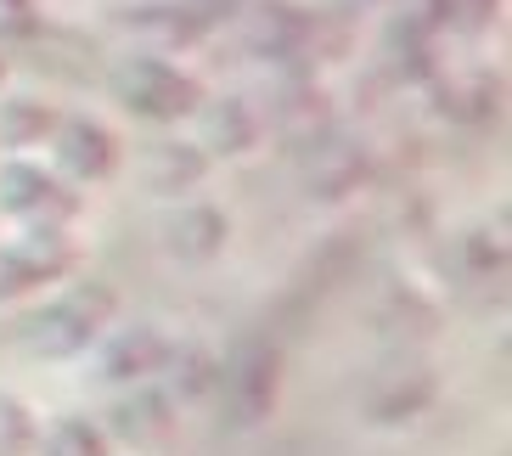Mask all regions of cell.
<instances>
[{
	"label": "cell",
	"mask_w": 512,
	"mask_h": 456,
	"mask_svg": "<svg viewBox=\"0 0 512 456\" xmlns=\"http://www.w3.org/2000/svg\"><path fill=\"white\" fill-rule=\"evenodd\" d=\"M164 378H169V400H175V406H181V400H197V395H214V355L181 350V344H175Z\"/></svg>",
	"instance_id": "obj_20"
},
{
	"label": "cell",
	"mask_w": 512,
	"mask_h": 456,
	"mask_svg": "<svg viewBox=\"0 0 512 456\" xmlns=\"http://www.w3.org/2000/svg\"><path fill=\"white\" fill-rule=\"evenodd\" d=\"M181 6L192 12L197 29L209 34V29H220V23H237V12L248 6V0H181Z\"/></svg>",
	"instance_id": "obj_23"
},
{
	"label": "cell",
	"mask_w": 512,
	"mask_h": 456,
	"mask_svg": "<svg viewBox=\"0 0 512 456\" xmlns=\"http://www.w3.org/2000/svg\"><path fill=\"white\" fill-rule=\"evenodd\" d=\"M34 440H40L34 406L12 389H0V456H34Z\"/></svg>",
	"instance_id": "obj_21"
},
{
	"label": "cell",
	"mask_w": 512,
	"mask_h": 456,
	"mask_svg": "<svg viewBox=\"0 0 512 456\" xmlns=\"http://www.w3.org/2000/svg\"><path fill=\"white\" fill-rule=\"evenodd\" d=\"M34 456H113V440L102 434V423H96V417L68 411V417H51V423L40 428Z\"/></svg>",
	"instance_id": "obj_18"
},
{
	"label": "cell",
	"mask_w": 512,
	"mask_h": 456,
	"mask_svg": "<svg viewBox=\"0 0 512 456\" xmlns=\"http://www.w3.org/2000/svg\"><path fill=\"white\" fill-rule=\"evenodd\" d=\"M0 85H6V57H0Z\"/></svg>",
	"instance_id": "obj_25"
},
{
	"label": "cell",
	"mask_w": 512,
	"mask_h": 456,
	"mask_svg": "<svg viewBox=\"0 0 512 456\" xmlns=\"http://www.w3.org/2000/svg\"><path fill=\"white\" fill-rule=\"evenodd\" d=\"M40 12H34V0H0V34H34Z\"/></svg>",
	"instance_id": "obj_24"
},
{
	"label": "cell",
	"mask_w": 512,
	"mask_h": 456,
	"mask_svg": "<svg viewBox=\"0 0 512 456\" xmlns=\"http://www.w3.org/2000/svg\"><path fill=\"white\" fill-rule=\"evenodd\" d=\"M85 198L62 181L51 164L29 158V152H12L0 164V214L17 220V226H74Z\"/></svg>",
	"instance_id": "obj_6"
},
{
	"label": "cell",
	"mask_w": 512,
	"mask_h": 456,
	"mask_svg": "<svg viewBox=\"0 0 512 456\" xmlns=\"http://www.w3.org/2000/svg\"><path fill=\"white\" fill-rule=\"evenodd\" d=\"M417 12L434 23V34H484L496 23L501 0H422Z\"/></svg>",
	"instance_id": "obj_19"
},
{
	"label": "cell",
	"mask_w": 512,
	"mask_h": 456,
	"mask_svg": "<svg viewBox=\"0 0 512 456\" xmlns=\"http://www.w3.org/2000/svg\"><path fill=\"white\" fill-rule=\"evenodd\" d=\"M79 243L68 226H17L12 237H0V304L29 299L46 282L74 276Z\"/></svg>",
	"instance_id": "obj_4"
},
{
	"label": "cell",
	"mask_w": 512,
	"mask_h": 456,
	"mask_svg": "<svg viewBox=\"0 0 512 456\" xmlns=\"http://www.w3.org/2000/svg\"><path fill=\"white\" fill-rule=\"evenodd\" d=\"M282 395V350L271 333H242L226 361H214V400L231 428H254L276 411Z\"/></svg>",
	"instance_id": "obj_3"
},
{
	"label": "cell",
	"mask_w": 512,
	"mask_h": 456,
	"mask_svg": "<svg viewBox=\"0 0 512 456\" xmlns=\"http://www.w3.org/2000/svg\"><path fill=\"white\" fill-rule=\"evenodd\" d=\"M164 248L181 265H209L220 248H226V237H231V220H226V209H214V203H175V214H164Z\"/></svg>",
	"instance_id": "obj_12"
},
{
	"label": "cell",
	"mask_w": 512,
	"mask_h": 456,
	"mask_svg": "<svg viewBox=\"0 0 512 456\" xmlns=\"http://www.w3.org/2000/svg\"><path fill=\"white\" fill-rule=\"evenodd\" d=\"M321 17L293 6V0H248L237 12V40L248 57L271 62V68H310Z\"/></svg>",
	"instance_id": "obj_7"
},
{
	"label": "cell",
	"mask_w": 512,
	"mask_h": 456,
	"mask_svg": "<svg viewBox=\"0 0 512 456\" xmlns=\"http://www.w3.org/2000/svg\"><path fill=\"white\" fill-rule=\"evenodd\" d=\"M51 130H57V107L40 102V96H0V147L29 152L46 147Z\"/></svg>",
	"instance_id": "obj_16"
},
{
	"label": "cell",
	"mask_w": 512,
	"mask_h": 456,
	"mask_svg": "<svg viewBox=\"0 0 512 456\" xmlns=\"http://www.w3.org/2000/svg\"><path fill=\"white\" fill-rule=\"evenodd\" d=\"M439 395V383L428 366L406 361V366H389V372H377L372 389H366V417L372 423H411V417H422V411L434 406Z\"/></svg>",
	"instance_id": "obj_11"
},
{
	"label": "cell",
	"mask_w": 512,
	"mask_h": 456,
	"mask_svg": "<svg viewBox=\"0 0 512 456\" xmlns=\"http://www.w3.org/2000/svg\"><path fill=\"white\" fill-rule=\"evenodd\" d=\"M124 29H136L141 40H152V57H164V51H181V46H197V40H209V34L192 23L181 0H164V6H141L136 17H124Z\"/></svg>",
	"instance_id": "obj_17"
},
{
	"label": "cell",
	"mask_w": 512,
	"mask_h": 456,
	"mask_svg": "<svg viewBox=\"0 0 512 456\" xmlns=\"http://www.w3.org/2000/svg\"><path fill=\"white\" fill-rule=\"evenodd\" d=\"M107 91L113 102L130 113V119H147V124H175V119H192L203 107V79L186 74L181 62L169 57H152V51H130L107 68Z\"/></svg>",
	"instance_id": "obj_2"
},
{
	"label": "cell",
	"mask_w": 512,
	"mask_h": 456,
	"mask_svg": "<svg viewBox=\"0 0 512 456\" xmlns=\"http://www.w3.org/2000/svg\"><path fill=\"white\" fill-rule=\"evenodd\" d=\"M46 147H51V169L68 186H96L119 169V136L91 113H57V130H51Z\"/></svg>",
	"instance_id": "obj_8"
},
{
	"label": "cell",
	"mask_w": 512,
	"mask_h": 456,
	"mask_svg": "<svg viewBox=\"0 0 512 456\" xmlns=\"http://www.w3.org/2000/svg\"><path fill=\"white\" fill-rule=\"evenodd\" d=\"M169 355H175V338L164 327L130 321V327H107L79 361H85V378L102 383V389H136V383L164 378Z\"/></svg>",
	"instance_id": "obj_5"
},
{
	"label": "cell",
	"mask_w": 512,
	"mask_h": 456,
	"mask_svg": "<svg viewBox=\"0 0 512 456\" xmlns=\"http://www.w3.org/2000/svg\"><path fill=\"white\" fill-rule=\"evenodd\" d=\"M175 428H181V406L169 400V389H158V383H136L119 406L107 411L102 434L113 445H130V451L152 456V451H164V445H175Z\"/></svg>",
	"instance_id": "obj_9"
},
{
	"label": "cell",
	"mask_w": 512,
	"mask_h": 456,
	"mask_svg": "<svg viewBox=\"0 0 512 456\" xmlns=\"http://www.w3.org/2000/svg\"><path fill=\"white\" fill-rule=\"evenodd\" d=\"M366 181V147L361 141H338V136H316L304 152V192L321 203L349 198Z\"/></svg>",
	"instance_id": "obj_13"
},
{
	"label": "cell",
	"mask_w": 512,
	"mask_h": 456,
	"mask_svg": "<svg viewBox=\"0 0 512 456\" xmlns=\"http://www.w3.org/2000/svg\"><path fill=\"white\" fill-rule=\"evenodd\" d=\"M119 316V293L107 282H68L57 299H46L34 316L17 321V350L40 361H79Z\"/></svg>",
	"instance_id": "obj_1"
},
{
	"label": "cell",
	"mask_w": 512,
	"mask_h": 456,
	"mask_svg": "<svg viewBox=\"0 0 512 456\" xmlns=\"http://www.w3.org/2000/svg\"><path fill=\"white\" fill-rule=\"evenodd\" d=\"M192 119H197V147L209 158H242L265 136V113L248 96H203Z\"/></svg>",
	"instance_id": "obj_10"
},
{
	"label": "cell",
	"mask_w": 512,
	"mask_h": 456,
	"mask_svg": "<svg viewBox=\"0 0 512 456\" xmlns=\"http://www.w3.org/2000/svg\"><path fill=\"white\" fill-rule=\"evenodd\" d=\"M434 51H439V34L422 12H406V17L389 23V68H394V79H428L439 68Z\"/></svg>",
	"instance_id": "obj_15"
},
{
	"label": "cell",
	"mask_w": 512,
	"mask_h": 456,
	"mask_svg": "<svg viewBox=\"0 0 512 456\" xmlns=\"http://www.w3.org/2000/svg\"><path fill=\"white\" fill-rule=\"evenodd\" d=\"M209 164L214 158L197 141H152L141 152V181L158 198H186V192H197V186L209 181Z\"/></svg>",
	"instance_id": "obj_14"
},
{
	"label": "cell",
	"mask_w": 512,
	"mask_h": 456,
	"mask_svg": "<svg viewBox=\"0 0 512 456\" xmlns=\"http://www.w3.org/2000/svg\"><path fill=\"white\" fill-rule=\"evenodd\" d=\"M467 265H473L479 282H501V276H507V248L490 243V231H473V237H467Z\"/></svg>",
	"instance_id": "obj_22"
}]
</instances>
